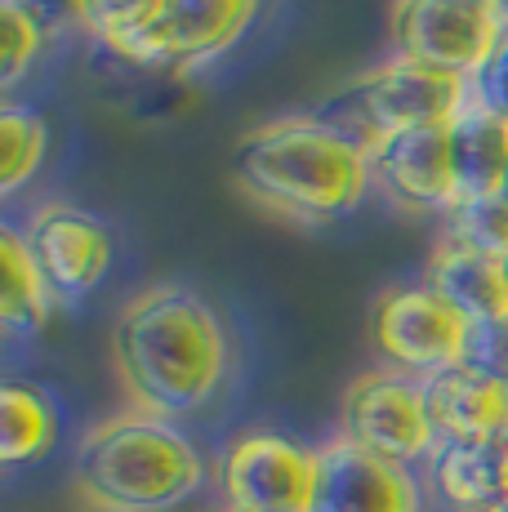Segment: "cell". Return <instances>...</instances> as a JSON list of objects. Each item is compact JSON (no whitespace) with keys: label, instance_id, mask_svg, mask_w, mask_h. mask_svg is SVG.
<instances>
[{"label":"cell","instance_id":"9a60e30c","mask_svg":"<svg viewBox=\"0 0 508 512\" xmlns=\"http://www.w3.org/2000/svg\"><path fill=\"white\" fill-rule=\"evenodd\" d=\"M424 486L446 512H491L504 504V441H442L424 464Z\"/></svg>","mask_w":508,"mask_h":512},{"label":"cell","instance_id":"277c9868","mask_svg":"<svg viewBox=\"0 0 508 512\" xmlns=\"http://www.w3.org/2000/svg\"><path fill=\"white\" fill-rule=\"evenodd\" d=\"M464 98L468 81L459 76L410 63V58H388L339 94H330L312 116L339 130L348 143H357L366 156H375L388 139L406 130L446 125L464 107Z\"/></svg>","mask_w":508,"mask_h":512},{"label":"cell","instance_id":"1f68e13d","mask_svg":"<svg viewBox=\"0 0 508 512\" xmlns=\"http://www.w3.org/2000/svg\"><path fill=\"white\" fill-rule=\"evenodd\" d=\"M504 272H508V259H504Z\"/></svg>","mask_w":508,"mask_h":512},{"label":"cell","instance_id":"d6986e66","mask_svg":"<svg viewBox=\"0 0 508 512\" xmlns=\"http://www.w3.org/2000/svg\"><path fill=\"white\" fill-rule=\"evenodd\" d=\"M45 152H50V121L23 103L0 107V196L23 192L45 165Z\"/></svg>","mask_w":508,"mask_h":512},{"label":"cell","instance_id":"ba28073f","mask_svg":"<svg viewBox=\"0 0 508 512\" xmlns=\"http://www.w3.org/2000/svg\"><path fill=\"white\" fill-rule=\"evenodd\" d=\"M228 512H308L317 490V450L286 432H241L219 455Z\"/></svg>","mask_w":508,"mask_h":512},{"label":"cell","instance_id":"3957f363","mask_svg":"<svg viewBox=\"0 0 508 512\" xmlns=\"http://www.w3.org/2000/svg\"><path fill=\"white\" fill-rule=\"evenodd\" d=\"M210 481L201 446L174 419L125 410L76 446L72 486L94 512H170Z\"/></svg>","mask_w":508,"mask_h":512},{"label":"cell","instance_id":"f546056e","mask_svg":"<svg viewBox=\"0 0 508 512\" xmlns=\"http://www.w3.org/2000/svg\"><path fill=\"white\" fill-rule=\"evenodd\" d=\"M491 512H508V504H500V508H491Z\"/></svg>","mask_w":508,"mask_h":512},{"label":"cell","instance_id":"44dd1931","mask_svg":"<svg viewBox=\"0 0 508 512\" xmlns=\"http://www.w3.org/2000/svg\"><path fill=\"white\" fill-rule=\"evenodd\" d=\"M442 223H446L442 236H455L459 245H473L482 254L508 259V196L504 192L464 196Z\"/></svg>","mask_w":508,"mask_h":512},{"label":"cell","instance_id":"ac0fdd59","mask_svg":"<svg viewBox=\"0 0 508 512\" xmlns=\"http://www.w3.org/2000/svg\"><path fill=\"white\" fill-rule=\"evenodd\" d=\"M58 441V406L41 383L5 379L0 383V464L27 468L45 459Z\"/></svg>","mask_w":508,"mask_h":512},{"label":"cell","instance_id":"8fae6325","mask_svg":"<svg viewBox=\"0 0 508 512\" xmlns=\"http://www.w3.org/2000/svg\"><path fill=\"white\" fill-rule=\"evenodd\" d=\"M308 512H424V481L415 468L370 455L348 437H330L317 446Z\"/></svg>","mask_w":508,"mask_h":512},{"label":"cell","instance_id":"9c48e42d","mask_svg":"<svg viewBox=\"0 0 508 512\" xmlns=\"http://www.w3.org/2000/svg\"><path fill=\"white\" fill-rule=\"evenodd\" d=\"M388 41H393V58L473 81L477 67L504 41V18L495 9L455 5V0H397Z\"/></svg>","mask_w":508,"mask_h":512},{"label":"cell","instance_id":"6da1fadb","mask_svg":"<svg viewBox=\"0 0 508 512\" xmlns=\"http://www.w3.org/2000/svg\"><path fill=\"white\" fill-rule=\"evenodd\" d=\"M112 366L134 410L179 423L223 392L232 339L210 299L183 285H156L116 312Z\"/></svg>","mask_w":508,"mask_h":512},{"label":"cell","instance_id":"2e32d148","mask_svg":"<svg viewBox=\"0 0 508 512\" xmlns=\"http://www.w3.org/2000/svg\"><path fill=\"white\" fill-rule=\"evenodd\" d=\"M58 294L36 263L27 228L0 223V326L14 339H36L54 321Z\"/></svg>","mask_w":508,"mask_h":512},{"label":"cell","instance_id":"52a82bcc","mask_svg":"<svg viewBox=\"0 0 508 512\" xmlns=\"http://www.w3.org/2000/svg\"><path fill=\"white\" fill-rule=\"evenodd\" d=\"M370 343L388 370H402L410 379H433L437 370L464 361L468 321L424 281H410L379 294L370 312Z\"/></svg>","mask_w":508,"mask_h":512},{"label":"cell","instance_id":"603a6c76","mask_svg":"<svg viewBox=\"0 0 508 512\" xmlns=\"http://www.w3.org/2000/svg\"><path fill=\"white\" fill-rule=\"evenodd\" d=\"M464 366L491 374V379L508 383V312L500 317H486L468 326V343H464Z\"/></svg>","mask_w":508,"mask_h":512},{"label":"cell","instance_id":"ffe728a7","mask_svg":"<svg viewBox=\"0 0 508 512\" xmlns=\"http://www.w3.org/2000/svg\"><path fill=\"white\" fill-rule=\"evenodd\" d=\"M54 36V27L36 14L23 0H0V85L14 90L27 72L36 67V58L45 54V41Z\"/></svg>","mask_w":508,"mask_h":512},{"label":"cell","instance_id":"83f0119b","mask_svg":"<svg viewBox=\"0 0 508 512\" xmlns=\"http://www.w3.org/2000/svg\"><path fill=\"white\" fill-rule=\"evenodd\" d=\"M495 14H500V18H508V0H495Z\"/></svg>","mask_w":508,"mask_h":512},{"label":"cell","instance_id":"30bf717a","mask_svg":"<svg viewBox=\"0 0 508 512\" xmlns=\"http://www.w3.org/2000/svg\"><path fill=\"white\" fill-rule=\"evenodd\" d=\"M23 228L36 250V263H41V272L54 285L58 303H76L85 294H94L107 272H112V259H116L112 228L99 214L81 210V205L50 201Z\"/></svg>","mask_w":508,"mask_h":512},{"label":"cell","instance_id":"484cf974","mask_svg":"<svg viewBox=\"0 0 508 512\" xmlns=\"http://www.w3.org/2000/svg\"><path fill=\"white\" fill-rule=\"evenodd\" d=\"M455 5H482V9H495V0H455Z\"/></svg>","mask_w":508,"mask_h":512},{"label":"cell","instance_id":"7402d4cb","mask_svg":"<svg viewBox=\"0 0 508 512\" xmlns=\"http://www.w3.org/2000/svg\"><path fill=\"white\" fill-rule=\"evenodd\" d=\"M161 9V0H72V27H81L94 45H112L139 32Z\"/></svg>","mask_w":508,"mask_h":512},{"label":"cell","instance_id":"7a4b0ae2","mask_svg":"<svg viewBox=\"0 0 508 512\" xmlns=\"http://www.w3.org/2000/svg\"><path fill=\"white\" fill-rule=\"evenodd\" d=\"M232 179L263 210L299 223H330L366 201L375 165L357 143L308 112L250 130L232 152Z\"/></svg>","mask_w":508,"mask_h":512},{"label":"cell","instance_id":"e0dca14e","mask_svg":"<svg viewBox=\"0 0 508 512\" xmlns=\"http://www.w3.org/2000/svg\"><path fill=\"white\" fill-rule=\"evenodd\" d=\"M446 139H451V170L459 201L464 196H491L504 187L508 174V121L482 107L473 94L464 107L446 121Z\"/></svg>","mask_w":508,"mask_h":512},{"label":"cell","instance_id":"f1b7e54d","mask_svg":"<svg viewBox=\"0 0 508 512\" xmlns=\"http://www.w3.org/2000/svg\"><path fill=\"white\" fill-rule=\"evenodd\" d=\"M500 192H504V196H508V174H504V187H500Z\"/></svg>","mask_w":508,"mask_h":512},{"label":"cell","instance_id":"5bb4252c","mask_svg":"<svg viewBox=\"0 0 508 512\" xmlns=\"http://www.w3.org/2000/svg\"><path fill=\"white\" fill-rule=\"evenodd\" d=\"M419 281H424L428 290L442 294L468 326L508 312L504 259L473 250V245H459L455 236H437V245H433V254H428L424 277Z\"/></svg>","mask_w":508,"mask_h":512},{"label":"cell","instance_id":"4dcf8cb0","mask_svg":"<svg viewBox=\"0 0 508 512\" xmlns=\"http://www.w3.org/2000/svg\"><path fill=\"white\" fill-rule=\"evenodd\" d=\"M504 32H508V18H504Z\"/></svg>","mask_w":508,"mask_h":512},{"label":"cell","instance_id":"8992f818","mask_svg":"<svg viewBox=\"0 0 508 512\" xmlns=\"http://www.w3.org/2000/svg\"><path fill=\"white\" fill-rule=\"evenodd\" d=\"M254 14L259 0H161L139 32L103 49L143 72H183L228 54L250 32Z\"/></svg>","mask_w":508,"mask_h":512},{"label":"cell","instance_id":"7c38bea8","mask_svg":"<svg viewBox=\"0 0 508 512\" xmlns=\"http://www.w3.org/2000/svg\"><path fill=\"white\" fill-rule=\"evenodd\" d=\"M370 165H375V183L384 187V196L406 205V210L442 214L446 219L459 205L446 125H424V130L397 134V139H388L370 156Z\"/></svg>","mask_w":508,"mask_h":512},{"label":"cell","instance_id":"4fadbf2b","mask_svg":"<svg viewBox=\"0 0 508 512\" xmlns=\"http://www.w3.org/2000/svg\"><path fill=\"white\" fill-rule=\"evenodd\" d=\"M424 392L442 441H508V383L459 361L424 379Z\"/></svg>","mask_w":508,"mask_h":512},{"label":"cell","instance_id":"cb8c5ba5","mask_svg":"<svg viewBox=\"0 0 508 512\" xmlns=\"http://www.w3.org/2000/svg\"><path fill=\"white\" fill-rule=\"evenodd\" d=\"M468 94L508 121V32H504V41L491 49V58L477 67V76L468 81Z\"/></svg>","mask_w":508,"mask_h":512},{"label":"cell","instance_id":"4316f807","mask_svg":"<svg viewBox=\"0 0 508 512\" xmlns=\"http://www.w3.org/2000/svg\"><path fill=\"white\" fill-rule=\"evenodd\" d=\"M504 504H508V441H504Z\"/></svg>","mask_w":508,"mask_h":512},{"label":"cell","instance_id":"d4e9b609","mask_svg":"<svg viewBox=\"0 0 508 512\" xmlns=\"http://www.w3.org/2000/svg\"><path fill=\"white\" fill-rule=\"evenodd\" d=\"M23 5H32L54 32L58 27H72V0H23Z\"/></svg>","mask_w":508,"mask_h":512},{"label":"cell","instance_id":"5b68a950","mask_svg":"<svg viewBox=\"0 0 508 512\" xmlns=\"http://www.w3.org/2000/svg\"><path fill=\"white\" fill-rule=\"evenodd\" d=\"M339 437L406 468H424L442 446L428 415L424 379H410L388 366L366 370L348 383L344 406H339Z\"/></svg>","mask_w":508,"mask_h":512}]
</instances>
